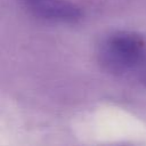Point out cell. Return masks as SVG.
<instances>
[{"mask_svg": "<svg viewBox=\"0 0 146 146\" xmlns=\"http://www.w3.org/2000/svg\"><path fill=\"white\" fill-rule=\"evenodd\" d=\"M26 8L36 17L59 23H73L81 17L80 9L65 0H24Z\"/></svg>", "mask_w": 146, "mask_h": 146, "instance_id": "obj_2", "label": "cell"}, {"mask_svg": "<svg viewBox=\"0 0 146 146\" xmlns=\"http://www.w3.org/2000/svg\"><path fill=\"white\" fill-rule=\"evenodd\" d=\"M98 58L110 73L138 81L146 70V36L133 31L113 32L100 42Z\"/></svg>", "mask_w": 146, "mask_h": 146, "instance_id": "obj_1", "label": "cell"}]
</instances>
